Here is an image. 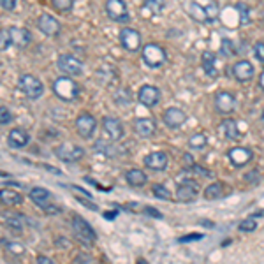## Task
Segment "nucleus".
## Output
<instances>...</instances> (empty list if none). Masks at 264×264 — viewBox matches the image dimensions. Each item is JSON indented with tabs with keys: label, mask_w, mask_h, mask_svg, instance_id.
<instances>
[{
	"label": "nucleus",
	"mask_w": 264,
	"mask_h": 264,
	"mask_svg": "<svg viewBox=\"0 0 264 264\" xmlns=\"http://www.w3.org/2000/svg\"><path fill=\"white\" fill-rule=\"evenodd\" d=\"M79 90H81L79 85L73 78H69V76H60V78L53 81L55 95L58 99H62V101H74V99H78Z\"/></svg>",
	"instance_id": "1"
},
{
	"label": "nucleus",
	"mask_w": 264,
	"mask_h": 264,
	"mask_svg": "<svg viewBox=\"0 0 264 264\" xmlns=\"http://www.w3.org/2000/svg\"><path fill=\"white\" fill-rule=\"evenodd\" d=\"M143 62H145L148 67H151V69H159V67H162L164 63L167 62L166 50H164L161 44H155V42L146 44V46L143 48Z\"/></svg>",
	"instance_id": "2"
},
{
	"label": "nucleus",
	"mask_w": 264,
	"mask_h": 264,
	"mask_svg": "<svg viewBox=\"0 0 264 264\" xmlns=\"http://www.w3.org/2000/svg\"><path fill=\"white\" fill-rule=\"evenodd\" d=\"M18 88L21 90V94L25 95V97L32 99V101H35V99H39L41 95L44 94V85L42 81L39 78H35V76L32 74H23L19 76L18 79Z\"/></svg>",
	"instance_id": "3"
},
{
	"label": "nucleus",
	"mask_w": 264,
	"mask_h": 264,
	"mask_svg": "<svg viewBox=\"0 0 264 264\" xmlns=\"http://www.w3.org/2000/svg\"><path fill=\"white\" fill-rule=\"evenodd\" d=\"M73 231H74L76 238H78L85 247H92L95 243V239H97V234H95L94 227L81 217L73 218Z\"/></svg>",
	"instance_id": "4"
},
{
	"label": "nucleus",
	"mask_w": 264,
	"mask_h": 264,
	"mask_svg": "<svg viewBox=\"0 0 264 264\" xmlns=\"http://www.w3.org/2000/svg\"><path fill=\"white\" fill-rule=\"evenodd\" d=\"M57 67L67 76H79L83 74V62L71 53H63L57 58Z\"/></svg>",
	"instance_id": "5"
},
{
	"label": "nucleus",
	"mask_w": 264,
	"mask_h": 264,
	"mask_svg": "<svg viewBox=\"0 0 264 264\" xmlns=\"http://www.w3.org/2000/svg\"><path fill=\"white\" fill-rule=\"evenodd\" d=\"M106 13L109 19L117 23H127L130 21V14L127 9V4L123 0H107L106 2Z\"/></svg>",
	"instance_id": "6"
},
{
	"label": "nucleus",
	"mask_w": 264,
	"mask_h": 264,
	"mask_svg": "<svg viewBox=\"0 0 264 264\" xmlns=\"http://www.w3.org/2000/svg\"><path fill=\"white\" fill-rule=\"evenodd\" d=\"M55 155H57L62 162H78L83 159L85 150L78 145H73V143H63V145L55 148Z\"/></svg>",
	"instance_id": "7"
},
{
	"label": "nucleus",
	"mask_w": 264,
	"mask_h": 264,
	"mask_svg": "<svg viewBox=\"0 0 264 264\" xmlns=\"http://www.w3.org/2000/svg\"><path fill=\"white\" fill-rule=\"evenodd\" d=\"M76 129H78V134L83 139H90L94 138L95 129H97V120L92 117L90 113H81L76 118Z\"/></svg>",
	"instance_id": "8"
},
{
	"label": "nucleus",
	"mask_w": 264,
	"mask_h": 264,
	"mask_svg": "<svg viewBox=\"0 0 264 264\" xmlns=\"http://www.w3.org/2000/svg\"><path fill=\"white\" fill-rule=\"evenodd\" d=\"M120 42L127 51H138L141 48V34L136 29L125 27L120 30Z\"/></svg>",
	"instance_id": "9"
},
{
	"label": "nucleus",
	"mask_w": 264,
	"mask_h": 264,
	"mask_svg": "<svg viewBox=\"0 0 264 264\" xmlns=\"http://www.w3.org/2000/svg\"><path fill=\"white\" fill-rule=\"evenodd\" d=\"M215 109L218 111L220 115H231L236 109V97L229 92H218L215 95Z\"/></svg>",
	"instance_id": "10"
},
{
	"label": "nucleus",
	"mask_w": 264,
	"mask_h": 264,
	"mask_svg": "<svg viewBox=\"0 0 264 264\" xmlns=\"http://www.w3.org/2000/svg\"><path fill=\"white\" fill-rule=\"evenodd\" d=\"M37 29L46 35H58L60 30H62V25L53 14L42 13L37 18Z\"/></svg>",
	"instance_id": "11"
},
{
	"label": "nucleus",
	"mask_w": 264,
	"mask_h": 264,
	"mask_svg": "<svg viewBox=\"0 0 264 264\" xmlns=\"http://www.w3.org/2000/svg\"><path fill=\"white\" fill-rule=\"evenodd\" d=\"M138 99L143 106L153 107V106H157L159 101H161V90L153 85H143L141 88H139Z\"/></svg>",
	"instance_id": "12"
},
{
	"label": "nucleus",
	"mask_w": 264,
	"mask_h": 264,
	"mask_svg": "<svg viewBox=\"0 0 264 264\" xmlns=\"http://www.w3.org/2000/svg\"><path fill=\"white\" fill-rule=\"evenodd\" d=\"M197 194H199V185L195 182H190V180L180 183L178 189H176V199H178L180 203L194 201V199L197 197Z\"/></svg>",
	"instance_id": "13"
},
{
	"label": "nucleus",
	"mask_w": 264,
	"mask_h": 264,
	"mask_svg": "<svg viewBox=\"0 0 264 264\" xmlns=\"http://www.w3.org/2000/svg\"><path fill=\"white\" fill-rule=\"evenodd\" d=\"M102 130L111 141H118V139L123 138V125L115 117H106L102 120Z\"/></svg>",
	"instance_id": "14"
},
{
	"label": "nucleus",
	"mask_w": 264,
	"mask_h": 264,
	"mask_svg": "<svg viewBox=\"0 0 264 264\" xmlns=\"http://www.w3.org/2000/svg\"><path fill=\"white\" fill-rule=\"evenodd\" d=\"M162 120L169 129H178V127H182L187 122V115L180 107H167L162 115Z\"/></svg>",
	"instance_id": "15"
},
{
	"label": "nucleus",
	"mask_w": 264,
	"mask_h": 264,
	"mask_svg": "<svg viewBox=\"0 0 264 264\" xmlns=\"http://www.w3.org/2000/svg\"><path fill=\"white\" fill-rule=\"evenodd\" d=\"M227 157H229V161L234 167H243L252 161L254 153H252V150H249V148L245 146H236V148H231Z\"/></svg>",
	"instance_id": "16"
},
{
	"label": "nucleus",
	"mask_w": 264,
	"mask_h": 264,
	"mask_svg": "<svg viewBox=\"0 0 264 264\" xmlns=\"http://www.w3.org/2000/svg\"><path fill=\"white\" fill-rule=\"evenodd\" d=\"M254 65L249 62V60H239V62H236L233 65V76L236 81L239 83H247L250 81L252 78H254Z\"/></svg>",
	"instance_id": "17"
},
{
	"label": "nucleus",
	"mask_w": 264,
	"mask_h": 264,
	"mask_svg": "<svg viewBox=\"0 0 264 264\" xmlns=\"http://www.w3.org/2000/svg\"><path fill=\"white\" fill-rule=\"evenodd\" d=\"M7 32H9L11 44L16 48H27L32 42V34L23 27H9Z\"/></svg>",
	"instance_id": "18"
},
{
	"label": "nucleus",
	"mask_w": 264,
	"mask_h": 264,
	"mask_svg": "<svg viewBox=\"0 0 264 264\" xmlns=\"http://www.w3.org/2000/svg\"><path fill=\"white\" fill-rule=\"evenodd\" d=\"M143 162H145V166L151 171H164L167 167L169 159H167V155L164 153V151H151V153L146 155Z\"/></svg>",
	"instance_id": "19"
},
{
	"label": "nucleus",
	"mask_w": 264,
	"mask_h": 264,
	"mask_svg": "<svg viewBox=\"0 0 264 264\" xmlns=\"http://www.w3.org/2000/svg\"><path fill=\"white\" fill-rule=\"evenodd\" d=\"M134 130L141 138H151L157 132V123L153 118H138L134 122Z\"/></svg>",
	"instance_id": "20"
},
{
	"label": "nucleus",
	"mask_w": 264,
	"mask_h": 264,
	"mask_svg": "<svg viewBox=\"0 0 264 264\" xmlns=\"http://www.w3.org/2000/svg\"><path fill=\"white\" fill-rule=\"evenodd\" d=\"M29 141H30V134L23 129H13L9 132V136H7V143H9V146L16 148V150L25 148L27 145H29Z\"/></svg>",
	"instance_id": "21"
},
{
	"label": "nucleus",
	"mask_w": 264,
	"mask_h": 264,
	"mask_svg": "<svg viewBox=\"0 0 264 264\" xmlns=\"http://www.w3.org/2000/svg\"><path fill=\"white\" fill-rule=\"evenodd\" d=\"M201 63L205 73L210 76V78H217L218 71H217V55L213 51H203L201 55Z\"/></svg>",
	"instance_id": "22"
},
{
	"label": "nucleus",
	"mask_w": 264,
	"mask_h": 264,
	"mask_svg": "<svg viewBox=\"0 0 264 264\" xmlns=\"http://www.w3.org/2000/svg\"><path fill=\"white\" fill-rule=\"evenodd\" d=\"M220 130H222V134L226 136V139H229V141H234V139L241 138V132H239L238 123H236V120H233V118L224 120L222 125H220Z\"/></svg>",
	"instance_id": "23"
},
{
	"label": "nucleus",
	"mask_w": 264,
	"mask_h": 264,
	"mask_svg": "<svg viewBox=\"0 0 264 264\" xmlns=\"http://www.w3.org/2000/svg\"><path fill=\"white\" fill-rule=\"evenodd\" d=\"M29 195H30V199H32V201H34L37 206L46 208L48 205H50L48 201L51 199V194H50V190L44 189V187H34V189H30Z\"/></svg>",
	"instance_id": "24"
},
{
	"label": "nucleus",
	"mask_w": 264,
	"mask_h": 264,
	"mask_svg": "<svg viewBox=\"0 0 264 264\" xmlns=\"http://www.w3.org/2000/svg\"><path fill=\"white\" fill-rule=\"evenodd\" d=\"M0 203L4 205H9V206H16V205H21L23 203V195L16 190L11 189H0Z\"/></svg>",
	"instance_id": "25"
},
{
	"label": "nucleus",
	"mask_w": 264,
	"mask_h": 264,
	"mask_svg": "<svg viewBox=\"0 0 264 264\" xmlns=\"http://www.w3.org/2000/svg\"><path fill=\"white\" fill-rule=\"evenodd\" d=\"M125 180L130 187H143L148 182L146 174L141 169H129L125 173Z\"/></svg>",
	"instance_id": "26"
},
{
	"label": "nucleus",
	"mask_w": 264,
	"mask_h": 264,
	"mask_svg": "<svg viewBox=\"0 0 264 264\" xmlns=\"http://www.w3.org/2000/svg\"><path fill=\"white\" fill-rule=\"evenodd\" d=\"M187 13H189L190 18H194L195 21L199 23H206V14H205V7L199 6L197 2H189L187 4Z\"/></svg>",
	"instance_id": "27"
},
{
	"label": "nucleus",
	"mask_w": 264,
	"mask_h": 264,
	"mask_svg": "<svg viewBox=\"0 0 264 264\" xmlns=\"http://www.w3.org/2000/svg\"><path fill=\"white\" fill-rule=\"evenodd\" d=\"M205 14H206V23H213L218 19L220 16V7L218 4L215 2V0H208V2L205 4Z\"/></svg>",
	"instance_id": "28"
},
{
	"label": "nucleus",
	"mask_w": 264,
	"mask_h": 264,
	"mask_svg": "<svg viewBox=\"0 0 264 264\" xmlns=\"http://www.w3.org/2000/svg\"><path fill=\"white\" fill-rule=\"evenodd\" d=\"M224 189H226V187H224V183H220V182L211 183V185H208L206 189H205V199H210V201H213V199L222 197Z\"/></svg>",
	"instance_id": "29"
},
{
	"label": "nucleus",
	"mask_w": 264,
	"mask_h": 264,
	"mask_svg": "<svg viewBox=\"0 0 264 264\" xmlns=\"http://www.w3.org/2000/svg\"><path fill=\"white\" fill-rule=\"evenodd\" d=\"M234 9L239 14V25H249L250 23V7L245 2H238L234 6Z\"/></svg>",
	"instance_id": "30"
},
{
	"label": "nucleus",
	"mask_w": 264,
	"mask_h": 264,
	"mask_svg": "<svg viewBox=\"0 0 264 264\" xmlns=\"http://www.w3.org/2000/svg\"><path fill=\"white\" fill-rule=\"evenodd\" d=\"M189 146L192 148V150H203L205 146H208L206 134H203V132H197V134H194L189 139Z\"/></svg>",
	"instance_id": "31"
},
{
	"label": "nucleus",
	"mask_w": 264,
	"mask_h": 264,
	"mask_svg": "<svg viewBox=\"0 0 264 264\" xmlns=\"http://www.w3.org/2000/svg\"><path fill=\"white\" fill-rule=\"evenodd\" d=\"M113 99H115V102L118 104V106H129V104L132 102V94L127 88H123V90H118L117 94L113 95Z\"/></svg>",
	"instance_id": "32"
},
{
	"label": "nucleus",
	"mask_w": 264,
	"mask_h": 264,
	"mask_svg": "<svg viewBox=\"0 0 264 264\" xmlns=\"http://www.w3.org/2000/svg\"><path fill=\"white\" fill-rule=\"evenodd\" d=\"M145 7L151 14H161L166 7V0H145Z\"/></svg>",
	"instance_id": "33"
},
{
	"label": "nucleus",
	"mask_w": 264,
	"mask_h": 264,
	"mask_svg": "<svg viewBox=\"0 0 264 264\" xmlns=\"http://www.w3.org/2000/svg\"><path fill=\"white\" fill-rule=\"evenodd\" d=\"M151 192H153V195L155 197H159V199H164V201H169L171 199V192L166 189L164 185H153L151 187Z\"/></svg>",
	"instance_id": "34"
},
{
	"label": "nucleus",
	"mask_w": 264,
	"mask_h": 264,
	"mask_svg": "<svg viewBox=\"0 0 264 264\" xmlns=\"http://www.w3.org/2000/svg\"><path fill=\"white\" fill-rule=\"evenodd\" d=\"M255 227H257V222H255V218H245V220H241L239 222V226H238V229L241 231V233H252V231H255Z\"/></svg>",
	"instance_id": "35"
},
{
	"label": "nucleus",
	"mask_w": 264,
	"mask_h": 264,
	"mask_svg": "<svg viewBox=\"0 0 264 264\" xmlns=\"http://www.w3.org/2000/svg\"><path fill=\"white\" fill-rule=\"evenodd\" d=\"M220 53H222L224 57H233V55L236 53L233 41H229V39H222V44H220Z\"/></svg>",
	"instance_id": "36"
},
{
	"label": "nucleus",
	"mask_w": 264,
	"mask_h": 264,
	"mask_svg": "<svg viewBox=\"0 0 264 264\" xmlns=\"http://www.w3.org/2000/svg\"><path fill=\"white\" fill-rule=\"evenodd\" d=\"M11 46V37L7 29H0V51L7 50Z\"/></svg>",
	"instance_id": "37"
},
{
	"label": "nucleus",
	"mask_w": 264,
	"mask_h": 264,
	"mask_svg": "<svg viewBox=\"0 0 264 264\" xmlns=\"http://www.w3.org/2000/svg\"><path fill=\"white\" fill-rule=\"evenodd\" d=\"M13 122V115H11L9 107L6 106H0V123L2 125H7V123Z\"/></svg>",
	"instance_id": "38"
},
{
	"label": "nucleus",
	"mask_w": 264,
	"mask_h": 264,
	"mask_svg": "<svg viewBox=\"0 0 264 264\" xmlns=\"http://www.w3.org/2000/svg\"><path fill=\"white\" fill-rule=\"evenodd\" d=\"M189 171H190V173H194V174H197V176H203V178H206V176H211L210 169L199 166V164H192V166L189 167Z\"/></svg>",
	"instance_id": "39"
},
{
	"label": "nucleus",
	"mask_w": 264,
	"mask_h": 264,
	"mask_svg": "<svg viewBox=\"0 0 264 264\" xmlns=\"http://www.w3.org/2000/svg\"><path fill=\"white\" fill-rule=\"evenodd\" d=\"M7 226L13 227L16 231L23 229V222H21V215H13L11 218H7Z\"/></svg>",
	"instance_id": "40"
},
{
	"label": "nucleus",
	"mask_w": 264,
	"mask_h": 264,
	"mask_svg": "<svg viewBox=\"0 0 264 264\" xmlns=\"http://www.w3.org/2000/svg\"><path fill=\"white\" fill-rule=\"evenodd\" d=\"M51 4L58 11H71V7H73V0H51Z\"/></svg>",
	"instance_id": "41"
},
{
	"label": "nucleus",
	"mask_w": 264,
	"mask_h": 264,
	"mask_svg": "<svg viewBox=\"0 0 264 264\" xmlns=\"http://www.w3.org/2000/svg\"><path fill=\"white\" fill-rule=\"evenodd\" d=\"M254 53H255V58H257L261 63H264V42H257V44H255Z\"/></svg>",
	"instance_id": "42"
},
{
	"label": "nucleus",
	"mask_w": 264,
	"mask_h": 264,
	"mask_svg": "<svg viewBox=\"0 0 264 264\" xmlns=\"http://www.w3.org/2000/svg\"><path fill=\"white\" fill-rule=\"evenodd\" d=\"M16 4H18V0H0V6H2L6 11H14Z\"/></svg>",
	"instance_id": "43"
},
{
	"label": "nucleus",
	"mask_w": 264,
	"mask_h": 264,
	"mask_svg": "<svg viewBox=\"0 0 264 264\" xmlns=\"http://www.w3.org/2000/svg\"><path fill=\"white\" fill-rule=\"evenodd\" d=\"M7 249L14 252V254H23L25 252V247H21L19 243H7Z\"/></svg>",
	"instance_id": "44"
},
{
	"label": "nucleus",
	"mask_w": 264,
	"mask_h": 264,
	"mask_svg": "<svg viewBox=\"0 0 264 264\" xmlns=\"http://www.w3.org/2000/svg\"><path fill=\"white\" fill-rule=\"evenodd\" d=\"M203 234H187V236H182L180 241L182 243H187V241H195V239H201Z\"/></svg>",
	"instance_id": "45"
},
{
	"label": "nucleus",
	"mask_w": 264,
	"mask_h": 264,
	"mask_svg": "<svg viewBox=\"0 0 264 264\" xmlns=\"http://www.w3.org/2000/svg\"><path fill=\"white\" fill-rule=\"evenodd\" d=\"M145 211H146L148 215H150V217H153V218H162V213L159 210H155V208L148 206V208H145Z\"/></svg>",
	"instance_id": "46"
},
{
	"label": "nucleus",
	"mask_w": 264,
	"mask_h": 264,
	"mask_svg": "<svg viewBox=\"0 0 264 264\" xmlns=\"http://www.w3.org/2000/svg\"><path fill=\"white\" fill-rule=\"evenodd\" d=\"M245 180H247V182H250V183H257L259 173H257V171H250V173H247Z\"/></svg>",
	"instance_id": "47"
},
{
	"label": "nucleus",
	"mask_w": 264,
	"mask_h": 264,
	"mask_svg": "<svg viewBox=\"0 0 264 264\" xmlns=\"http://www.w3.org/2000/svg\"><path fill=\"white\" fill-rule=\"evenodd\" d=\"M37 264H55V262L51 261L50 257H46V255H39V257H37Z\"/></svg>",
	"instance_id": "48"
},
{
	"label": "nucleus",
	"mask_w": 264,
	"mask_h": 264,
	"mask_svg": "<svg viewBox=\"0 0 264 264\" xmlns=\"http://www.w3.org/2000/svg\"><path fill=\"white\" fill-rule=\"evenodd\" d=\"M44 211H46V213H58V211H60V208H57V206H51V205H48L46 208H44Z\"/></svg>",
	"instance_id": "49"
},
{
	"label": "nucleus",
	"mask_w": 264,
	"mask_h": 264,
	"mask_svg": "<svg viewBox=\"0 0 264 264\" xmlns=\"http://www.w3.org/2000/svg\"><path fill=\"white\" fill-rule=\"evenodd\" d=\"M115 217H117V211H107V213H104V218L107 220H113Z\"/></svg>",
	"instance_id": "50"
},
{
	"label": "nucleus",
	"mask_w": 264,
	"mask_h": 264,
	"mask_svg": "<svg viewBox=\"0 0 264 264\" xmlns=\"http://www.w3.org/2000/svg\"><path fill=\"white\" fill-rule=\"evenodd\" d=\"M183 159H185V162H187V164H190V166H192V164H194V159H192V155H190V153H185V155H183Z\"/></svg>",
	"instance_id": "51"
},
{
	"label": "nucleus",
	"mask_w": 264,
	"mask_h": 264,
	"mask_svg": "<svg viewBox=\"0 0 264 264\" xmlns=\"http://www.w3.org/2000/svg\"><path fill=\"white\" fill-rule=\"evenodd\" d=\"M259 85H261V88L264 90V71L261 73V76H259Z\"/></svg>",
	"instance_id": "52"
},
{
	"label": "nucleus",
	"mask_w": 264,
	"mask_h": 264,
	"mask_svg": "<svg viewBox=\"0 0 264 264\" xmlns=\"http://www.w3.org/2000/svg\"><path fill=\"white\" fill-rule=\"evenodd\" d=\"M203 226H208V227H211V226H213V224H211V222H206V220H203Z\"/></svg>",
	"instance_id": "53"
},
{
	"label": "nucleus",
	"mask_w": 264,
	"mask_h": 264,
	"mask_svg": "<svg viewBox=\"0 0 264 264\" xmlns=\"http://www.w3.org/2000/svg\"><path fill=\"white\" fill-rule=\"evenodd\" d=\"M0 176H2V178H7V176H9V173H6V171H0Z\"/></svg>",
	"instance_id": "54"
},
{
	"label": "nucleus",
	"mask_w": 264,
	"mask_h": 264,
	"mask_svg": "<svg viewBox=\"0 0 264 264\" xmlns=\"http://www.w3.org/2000/svg\"><path fill=\"white\" fill-rule=\"evenodd\" d=\"M138 264H148L145 259H138Z\"/></svg>",
	"instance_id": "55"
},
{
	"label": "nucleus",
	"mask_w": 264,
	"mask_h": 264,
	"mask_svg": "<svg viewBox=\"0 0 264 264\" xmlns=\"http://www.w3.org/2000/svg\"><path fill=\"white\" fill-rule=\"evenodd\" d=\"M262 122H264V111H262Z\"/></svg>",
	"instance_id": "56"
}]
</instances>
